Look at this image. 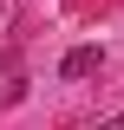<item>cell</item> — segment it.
I'll return each instance as SVG.
<instances>
[{
    "mask_svg": "<svg viewBox=\"0 0 124 130\" xmlns=\"http://www.w3.org/2000/svg\"><path fill=\"white\" fill-rule=\"evenodd\" d=\"M7 20H13V7H7V0H0V26H7Z\"/></svg>",
    "mask_w": 124,
    "mask_h": 130,
    "instance_id": "3957f363",
    "label": "cell"
},
{
    "mask_svg": "<svg viewBox=\"0 0 124 130\" xmlns=\"http://www.w3.org/2000/svg\"><path fill=\"white\" fill-rule=\"evenodd\" d=\"M98 130H124V111H111V117H105V124H98Z\"/></svg>",
    "mask_w": 124,
    "mask_h": 130,
    "instance_id": "7a4b0ae2",
    "label": "cell"
},
{
    "mask_svg": "<svg viewBox=\"0 0 124 130\" xmlns=\"http://www.w3.org/2000/svg\"><path fill=\"white\" fill-rule=\"evenodd\" d=\"M98 65H105V52H98V46H72V52H65V65H59V72H65V85H85V78L98 72Z\"/></svg>",
    "mask_w": 124,
    "mask_h": 130,
    "instance_id": "6da1fadb",
    "label": "cell"
}]
</instances>
